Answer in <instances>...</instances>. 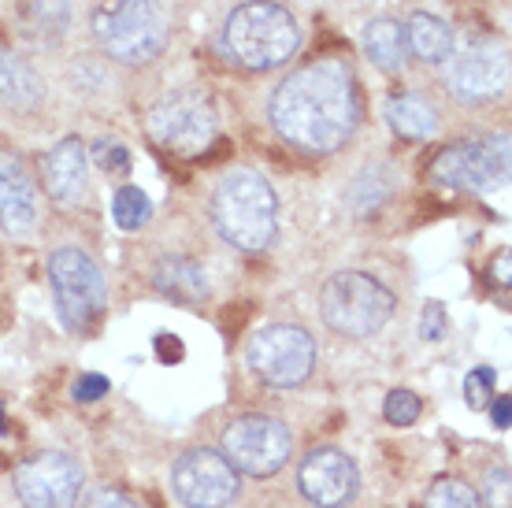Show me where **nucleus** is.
<instances>
[{
	"instance_id": "obj_13",
	"label": "nucleus",
	"mask_w": 512,
	"mask_h": 508,
	"mask_svg": "<svg viewBox=\"0 0 512 508\" xmlns=\"http://www.w3.org/2000/svg\"><path fill=\"white\" fill-rule=\"evenodd\" d=\"M82 490V464L60 449L30 457L15 471V494L26 508H75Z\"/></svg>"
},
{
	"instance_id": "obj_6",
	"label": "nucleus",
	"mask_w": 512,
	"mask_h": 508,
	"mask_svg": "<svg viewBox=\"0 0 512 508\" xmlns=\"http://www.w3.org/2000/svg\"><path fill=\"white\" fill-rule=\"evenodd\" d=\"M216 104L205 89H171L145 112L149 138L175 156L205 153L216 138Z\"/></svg>"
},
{
	"instance_id": "obj_5",
	"label": "nucleus",
	"mask_w": 512,
	"mask_h": 508,
	"mask_svg": "<svg viewBox=\"0 0 512 508\" xmlns=\"http://www.w3.org/2000/svg\"><path fill=\"white\" fill-rule=\"evenodd\" d=\"M97 38L119 64H153L167 49V15L156 0H116L97 15Z\"/></svg>"
},
{
	"instance_id": "obj_26",
	"label": "nucleus",
	"mask_w": 512,
	"mask_h": 508,
	"mask_svg": "<svg viewBox=\"0 0 512 508\" xmlns=\"http://www.w3.org/2000/svg\"><path fill=\"white\" fill-rule=\"evenodd\" d=\"M383 408H386V420L394 423V427H409L420 416V397L412 394V390H405V386H397V390L386 394Z\"/></svg>"
},
{
	"instance_id": "obj_15",
	"label": "nucleus",
	"mask_w": 512,
	"mask_h": 508,
	"mask_svg": "<svg viewBox=\"0 0 512 508\" xmlns=\"http://www.w3.org/2000/svg\"><path fill=\"white\" fill-rule=\"evenodd\" d=\"M41 178L56 201L78 204L86 197V182H90V149L82 138L56 141L49 153L41 156Z\"/></svg>"
},
{
	"instance_id": "obj_33",
	"label": "nucleus",
	"mask_w": 512,
	"mask_h": 508,
	"mask_svg": "<svg viewBox=\"0 0 512 508\" xmlns=\"http://www.w3.org/2000/svg\"><path fill=\"white\" fill-rule=\"evenodd\" d=\"M156 353H160V360H164V364H175V360H182V353H186V349H182L179 338L160 334V338H156Z\"/></svg>"
},
{
	"instance_id": "obj_4",
	"label": "nucleus",
	"mask_w": 512,
	"mask_h": 508,
	"mask_svg": "<svg viewBox=\"0 0 512 508\" xmlns=\"http://www.w3.org/2000/svg\"><path fill=\"white\" fill-rule=\"evenodd\" d=\"M320 316L342 338H368L383 331V323H390L394 293L368 271H338L323 282Z\"/></svg>"
},
{
	"instance_id": "obj_29",
	"label": "nucleus",
	"mask_w": 512,
	"mask_h": 508,
	"mask_svg": "<svg viewBox=\"0 0 512 508\" xmlns=\"http://www.w3.org/2000/svg\"><path fill=\"white\" fill-rule=\"evenodd\" d=\"M487 508H512L509 468H494L487 475Z\"/></svg>"
},
{
	"instance_id": "obj_31",
	"label": "nucleus",
	"mask_w": 512,
	"mask_h": 508,
	"mask_svg": "<svg viewBox=\"0 0 512 508\" xmlns=\"http://www.w3.org/2000/svg\"><path fill=\"white\" fill-rule=\"evenodd\" d=\"M104 390H108L104 375H82L75 382V401H97V397H104Z\"/></svg>"
},
{
	"instance_id": "obj_14",
	"label": "nucleus",
	"mask_w": 512,
	"mask_h": 508,
	"mask_svg": "<svg viewBox=\"0 0 512 508\" xmlns=\"http://www.w3.org/2000/svg\"><path fill=\"white\" fill-rule=\"evenodd\" d=\"M297 483H301V494H305L312 505L342 508L357 497L360 475H357V464H353L342 449L323 445V449H312L305 457Z\"/></svg>"
},
{
	"instance_id": "obj_7",
	"label": "nucleus",
	"mask_w": 512,
	"mask_h": 508,
	"mask_svg": "<svg viewBox=\"0 0 512 508\" xmlns=\"http://www.w3.org/2000/svg\"><path fill=\"white\" fill-rule=\"evenodd\" d=\"M49 282L67 331H90L104 312V275L97 264L82 249H56L49 256Z\"/></svg>"
},
{
	"instance_id": "obj_12",
	"label": "nucleus",
	"mask_w": 512,
	"mask_h": 508,
	"mask_svg": "<svg viewBox=\"0 0 512 508\" xmlns=\"http://www.w3.org/2000/svg\"><path fill=\"white\" fill-rule=\"evenodd\" d=\"M446 86L464 104L494 101L509 86V52L501 41H475L461 52H449Z\"/></svg>"
},
{
	"instance_id": "obj_32",
	"label": "nucleus",
	"mask_w": 512,
	"mask_h": 508,
	"mask_svg": "<svg viewBox=\"0 0 512 508\" xmlns=\"http://www.w3.org/2000/svg\"><path fill=\"white\" fill-rule=\"evenodd\" d=\"M86 508H145L141 501H134L130 494H119V490H104L97 494Z\"/></svg>"
},
{
	"instance_id": "obj_9",
	"label": "nucleus",
	"mask_w": 512,
	"mask_h": 508,
	"mask_svg": "<svg viewBox=\"0 0 512 508\" xmlns=\"http://www.w3.org/2000/svg\"><path fill=\"white\" fill-rule=\"evenodd\" d=\"M249 368L271 386H297L308 379V371L316 364V342L305 327L294 323H271L249 338Z\"/></svg>"
},
{
	"instance_id": "obj_24",
	"label": "nucleus",
	"mask_w": 512,
	"mask_h": 508,
	"mask_svg": "<svg viewBox=\"0 0 512 508\" xmlns=\"http://www.w3.org/2000/svg\"><path fill=\"white\" fill-rule=\"evenodd\" d=\"M112 219L119 230H141L153 219V201L138 186H119L112 197Z\"/></svg>"
},
{
	"instance_id": "obj_34",
	"label": "nucleus",
	"mask_w": 512,
	"mask_h": 508,
	"mask_svg": "<svg viewBox=\"0 0 512 508\" xmlns=\"http://www.w3.org/2000/svg\"><path fill=\"white\" fill-rule=\"evenodd\" d=\"M509 416H512V401L509 397H501V401H494V427H509Z\"/></svg>"
},
{
	"instance_id": "obj_2",
	"label": "nucleus",
	"mask_w": 512,
	"mask_h": 508,
	"mask_svg": "<svg viewBox=\"0 0 512 508\" xmlns=\"http://www.w3.org/2000/svg\"><path fill=\"white\" fill-rule=\"evenodd\" d=\"M212 219L234 249H245V253L268 249L275 242V230H279V201H275L271 182L249 167L231 171L216 186Z\"/></svg>"
},
{
	"instance_id": "obj_22",
	"label": "nucleus",
	"mask_w": 512,
	"mask_h": 508,
	"mask_svg": "<svg viewBox=\"0 0 512 508\" xmlns=\"http://www.w3.org/2000/svg\"><path fill=\"white\" fill-rule=\"evenodd\" d=\"M364 52L379 71H401L409 60V45H405V26L394 19H375L364 30Z\"/></svg>"
},
{
	"instance_id": "obj_25",
	"label": "nucleus",
	"mask_w": 512,
	"mask_h": 508,
	"mask_svg": "<svg viewBox=\"0 0 512 508\" xmlns=\"http://www.w3.org/2000/svg\"><path fill=\"white\" fill-rule=\"evenodd\" d=\"M423 508H483V501L461 479H438L423 497Z\"/></svg>"
},
{
	"instance_id": "obj_20",
	"label": "nucleus",
	"mask_w": 512,
	"mask_h": 508,
	"mask_svg": "<svg viewBox=\"0 0 512 508\" xmlns=\"http://www.w3.org/2000/svg\"><path fill=\"white\" fill-rule=\"evenodd\" d=\"M405 45L423 64H446L449 52H453V30L438 15L412 12L409 26H405Z\"/></svg>"
},
{
	"instance_id": "obj_19",
	"label": "nucleus",
	"mask_w": 512,
	"mask_h": 508,
	"mask_svg": "<svg viewBox=\"0 0 512 508\" xmlns=\"http://www.w3.org/2000/svg\"><path fill=\"white\" fill-rule=\"evenodd\" d=\"M19 26L34 45H56L71 26V8L67 0H23Z\"/></svg>"
},
{
	"instance_id": "obj_3",
	"label": "nucleus",
	"mask_w": 512,
	"mask_h": 508,
	"mask_svg": "<svg viewBox=\"0 0 512 508\" xmlns=\"http://www.w3.org/2000/svg\"><path fill=\"white\" fill-rule=\"evenodd\" d=\"M223 45L234 64L249 71H268L294 56L301 45V30L290 8L271 4V0H249L231 12L223 26Z\"/></svg>"
},
{
	"instance_id": "obj_30",
	"label": "nucleus",
	"mask_w": 512,
	"mask_h": 508,
	"mask_svg": "<svg viewBox=\"0 0 512 508\" xmlns=\"http://www.w3.org/2000/svg\"><path fill=\"white\" fill-rule=\"evenodd\" d=\"M420 331L427 342H442V334H446V308H442V301H427V305H423Z\"/></svg>"
},
{
	"instance_id": "obj_36",
	"label": "nucleus",
	"mask_w": 512,
	"mask_h": 508,
	"mask_svg": "<svg viewBox=\"0 0 512 508\" xmlns=\"http://www.w3.org/2000/svg\"><path fill=\"white\" fill-rule=\"evenodd\" d=\"M0 431H4V412H0Z\"/></svg>"
},
{
	"instance_id": "obj_1",
	"label": "nucleus",
	"mask_w": 512,
	"mask_h": 508,
	"mask_svg": "<svg viewBox=\"0 0 512 508\" xmlns=\"http://www.w3.org/2000/svg\"><path fill=\"white\" fill-rule=\"evenodd\" d=\"M360 119L357 78L338 60H312L286 75L271 97V123L301 153H338Z\"/></svg>"
},
{
	"instance_id": "obj_21",
	"label": "nucleus",
	"mask_w": 512,
	"mask_h": 508,
	"mask_svg": "<svg viewBox=\"0 0 512 508\" xmlns=\"http://www.w3.org/2000/svg\"><path fill=\"white\" fill-rule=\"evenodd\" d=\"M386 119H390V127H394L401 138H409V141L431 138V134L438 130L435 108L423 101L420 93H412V89H401V93L390 97V104H386Z\"/></svg>"
},
{
	"instance_id": "obj_28",
	"label": "nucleus",
	"mask_w": 512,
	"mask_h": 508,
	"mask_svg": "<svg viewBox=\"0 0 512 508\" xmlns=\"http://www.w3.org/2000/svg\"><path fill=\"white\" fill-rule=\"evenodd\" d=\"M490 397H494V371L490 368H475L468 379H464V401L472 408H487Z\"/></svg>"
},
{
	"instance_id": "obj_18",
	"label": "nucleus",
	"mask_w": 512,
	"mask_h": 508,
	"mask_svg": "<svg viewBox=\"0 0 512 508\" xmlns=\"http://www.w3.org/2000/svg\"><path fill=\"white\" fill-rule=\"evenodd\" d=\"M153 286L164 297H175V301H205L208 293V275L205 267L190 260V256H164V260H156L153 267Z\"/></svg>"
},
{
	"instance_id": "obj_8",
	"label": "nucleus",
	"mask_w": 512,
	"mask_h": 508,
	"mask_svg": "<svg viewBox=\"0 0 512 508\" xmlns=\"http://www.w3.org/2000/svg\"><path fill=\"white\" fill-rule=\"evenodd\" d=\"M431 178L453 190L494 193L509 182V134L457 141L435 156Z\"/></svg>"
},
{
	"instance_id": "obj_35",
	"label": "nucleus",
	"mask_w": 512,
	"mask_h": 508,
	"mask_svg": "<svg viewBox=\"0 0 512 508\" xmlns=\"http://www.w3.org/2000/svg\"><path fill=\"white\" fill-rule=\"evenodd\" d=\"M494 279L509 282V253H501L498 260H494Z\"/></svg>"
},
{
	"instance_id": "obj_11",
	"label": "nucleus",
	"mask_w": 512,
	"mask_h": 508,
	"mask_svg": "<svg viewBox=\"0 0 512 508\" xmlns=\"http://www.w3.org/2000/svg\"><path fill=\"white\" fill-rule=\"evenodd\" d=\"M171 486L186 508H227L238 497V471L219 449H190L175 460Z\"/></svg>"
},
{
	"instance_id": "obj_17",
	"label": "nucleus",
	"mask_w": 512,
	"mask_h": 508,
	"mask_svg": "<svg viewBox=\"0 0 512 508\" xmlns=\"http://www.w3.org/2000/svg\"><path fill=\"white\" fill-rule=\"evenodd\" d=\"M45 97V82L19 52L0 45V104L12 112H34Z\"/></svg>"
},
{
	"instance_id": "obj_23",
	"label": "nucleus",
	"mask_w": 512,
	"mask_h": 508,
	"mask_svg": "<svg viewBox=\"0 0 512 508\" xmlns=\"http://www.w3.org/2000/svg\"><path fill=\"white\" fill-rule=\"evenodd\" d=\"M390 193H394V171H390V167H368V171H360L357 182L349 186V208H353L357 216H368V212H375Z\"/></svg>"
},
{
	"instance_id": "obj_27",
	"label": "nucleus",
	"mask_w": 512,
	"mask_h": 508,
	"mask_svg": "<svg viewBox=\"0 0 512 508\" xmlns=\"http://www.w3.org/2000/svg\"><path fill=\"white\" fill-rule=\"evenodd\" d=\"M90 156L104 167V171H108V175H127L130 153H127V145H123V141H112V138L93 141Z\"/></svg>"
},
{
	"instance_id": "obj_16",
	"label": "nucleus",
	"mask_w": 512,
	"mask_h": 508,
	"mask_svg": "<svg viewBox=\"0 0 512 508\" xmlns=\"http://www.w3.org/2000/svg\"><path fill=\"white\" fill-rule=\"evenodd\" d=\"M38 223V190L8 153H0V227L12 238Z\"/></svg>"
},
{
	"instance_id": "obj_10",
	"label": "nucleus",
	"mask_w": 512,
	"mask_h": 508,
	"mask_svg": "<svg viewBox=\"0 0 512 508\" xmlns=\"http://www.w3.org/2000/svg\"><path fill=\"white\" fill-rule=\"evenodd\" d=\"M223 457L231 460L234 471H245L256 479L275 475L290 457V431L279 420L260 416V412L238 416L223 431Z\"/></svg>"
}]
</instances>
